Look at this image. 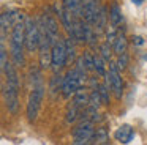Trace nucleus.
Masks as SVG:
<instances>
[{"instance_id": "nucleus-1", "label": "nucleus", "mask_w": 147, "mask_h": 145, "mask_svg": "<svg viewBox=\"0 0 147 145\" xmlns=\"http://www.w3.org/2000/svg\"><path fill=\"white\" fill-rule=\"evenodd\" d=\"M18 66L14 63H8L2 76L5 77L3 82V99L8 112L11 115H18L19 112V76L16 71Z\"/></svg>"}, {"instance_id": "nucleus-2", "label": "nucleus", "mask_w": 147, "mask_h": 145, "mask_svg": "<svg viewBox=\"0 0 147 145\" xmlns=\"http://www.w3.org/2000/svg\"><path fill=\"white\" fill-rule=\"evenodd\" d=\"M24 49H26V21H21L11 27V36H10L11 60L18 68L26 65Z\"/></svg>"}, {"instance_id": "nucleus-3", "label": "nucleus", "mask_w": 147, "mask_h": 145, "mask_svg": "<svg viewBox=\"0 0 147 145\" xmlns=\"http://www.w3.org/2000/svg\"><path fill=\"white\" fill-rule=\"evenodd\" d=\"M45 91H46V88L43 84L32 87V91H30L29 99H27V109H26L27 120H29L30 123H33L38 118L40 109H41V103H43V99H45Z\"/></svg>"}, {"instance_id": "nucleus-4", "label": "nucleus", "mask_w": 147, "mask_h": 145, "mask_svg": "<svg viewBox=\"0 0 147 145\" xmlns=\"http://www.w3.org/2000/svg\"><path fill=\"white\" fill-rule=\"evenodd\" d=\"M71 134H73V144L74 145L93 144V136H95L93 122H90V120H81L79 125L73 128Z\"/></svg>"}, {"instance_id": "nucleus-5", "label": "nucleus", "mask_w": 147, "mask_h": 145, "mask_svg": "<svg viewBox=\"0 0 147 145\" xmlns=\"http://www.w3.org/2000/svg\"><path fill=\"white\" fill-rule=\"evenodd\" d=\"M120 72L122 71L117 68V63L111 62V63H109L108 74L105 76V82L109 85L112 95H114L115 99H119V101L122 99V95H123V81H122Z\"/></svg>"}, {"instance_id": "nucleus-6", "label": "nucleus", "mask_w": 147, "mask_h": 145, "mask_svg": "<svg viewBox=\"0 0 147 145\" xmlns=\"http://www.w3.org/2000/svg\"><path fill=\"white\" fill-rule=\"evenodd\" d=\"M40 46V27L38 21L32 17H26V50L33 54Z\"/></svg>"}, {"instance_id": "nucleus-7", "label": "nucleus", "mask_w": 147, "mask_h": 145, "mask_svg": "<svg viewBox=\"0 0 147 145\" xmlns=\"http://www.w3.org/2000/svg\"><path fill=\"white\" fill-rule=\"evenodd\" d=\"M68 58H67V47H65V40L52 44V63H51V69L52 72H60L62 69L67 66Z\"/></svg>"}, {"instance_id": "nucleus-8", "label": "nucleus", "mask_w": 147, "mask_h": 145, "mask_svg": "<svg viewBox=\"0 0 147 145\" xmlns=\"http://www.w3.org/2000/svg\"><path fill=\"white\" fill-rule=\"evenodd\" d=\"M100 8L96 0H81V17L86 22L95 25L96 19L100 14Z\"/></svg>"}, {"instance_id": "nucleus-9", "label": "nucleus", "mask_w": 147, "mask_h": 145, "mask_svg": "<svg viewBox=\"0 0 147 145\" xmlns=\"http://www.w3.org/2000/svg\"><path fill=\"white\" fill-rule=\"evenodd\" d=\"M41 21H43V24H45V28H46V32H48V35L51 36L52 43H57V41L60 40V38H59V22H57V19L54 17V14H52L49 9H46L41 16Z\"/></svg>"}, {"instance_id": "nucleus-10", "label": "nucleus", "mask_w": 147, "mask_h": 145, "mask_svg": "<svg viewBox=\"0 0 147 145\" xmlns=\"http://www.w3.org/2000/svg\"><path fill=\"white\" fill-rule=\"evenodd\" d=\"M133 137H134V129L130 125H122L114 132V139L120 144H130L133 140Z\"/></svg>"}, {"instance_id": "nucleus-11", "label": "nucleus", "mask_w": 147, "mask_h": 145, "mask_svg": "<svg viewBox=\"0 0 147 145\" xmlns=\"http://www.w3.org/2000/svg\"><path fill=\"white\" fill-rule=\"evenodd\" d=\"M108 21H109V13H108V8L106 6H101L100 8V14H98V19H96L95 25H93V28H95L96 35H105L106 28H108Z\"/></svg>"}, {"instance_id": "nucleus-12", "label": "nucleus", "mask_w": 147, "mask_h": 145, "mask_svg": "<svg viewBox=\"0 0 147 145\" xmlns=\"http://www.w3.org/2000/svg\"><path fill=\"white\" fill-rule=\"evenodd\" d=\"M123 21V16H122V8L119 6L117 2H112L111 3V8H109V22L111 25L119 28V25L122 24Z\"/></svg>"}, {"instance_id": "nucleus-13", "label": "nucleus", "mask_w": 147, "mask_h": 145, "mask_svg": "<svg viewBox=\"0 0 147 145\" xmlns=\"http://www.w3.org/2000/svg\"><path fill=\"white\" fill-rule=\"evenodd\" d=\"M112 49H114V54L117 57L122 55V54H125L128 50V40H127V36H125L123 33H119L117 35L114 44H112Z\"/></svg>"}, {"instance_id": "nucleus-14", "label": "nucleus", "mask_w": 147, "mask_h": 145, "mask_svg": "<svg viewBox=\"0 0 147 145\" xmlns=\"http://www.w3.org/2000/svg\"><path fill=\"white\" fill-rule=\"evenodd\" d=\"M89 99H90V93H87L84 87H81L79 90L73 95V103L78 104L82 110H84V107L89 106Z\"/></svg>"}, {"instance_id": "nucleus-15", "label": "nucleus", "mask_w": 147, "mask_h": 145, "mask_svg": "<svg viewBox=\"0 0 147 145\" xmlns=\"http://www.w3.org/2000/svg\"><path fill=\"white\" fill-rule=\"evenodd\" d=\"M62 81H63V77L60 76V72H54V76L49 81V95L52 98H55L57 93L62 90Z\"/></svg>"}, {"instance_id": "nucleus-16", "label": "nucleus", "mask_w": 147, "mask_h": 145, "mask_svg": "<svg viewBox=\"0 0 147 145\" xmlns=\"http://www.w3.org/2000/svg\"><path fill=\"white\" fill-rule=\"evenodd\" d=\"M62 5L73 14V17H81V0H62Z\"/></svg>"}, {"instance_id": "nucleus-17", "label": "nucleus", "mask_w": 147, "mask_h": 145, "mask_svg": "<svg viewBox=\"0 0 147 145\" xmlns=\"http://www.w3.org/2000/svg\"><path fill=\"white\" fill-rule=\"evenodd\" d=\"M81 107L78 106V104L71 103L70 106H68L67 109V117H65V122H67V125H71V123H74L78 118L81 117Z\"/></svg>"}, {"instance_id": "nucleus-18", "label": "nucleus", "mask_w": 147, "mask_h": 145, "mask_svg": "<svg viewBox=\"0 0 147 145\" xmlns=\"http://www.w3.org/2000/svg\"><path fill=\"white\" fill-rule=\"evenodd\" d=\"M93 144L98 145H106L109 144V132L105 126H100L95 129V136H93Z\"/></svg>"}, {"instance_id": "nucleus-19", "label": "nucleus", "mask_w": 147, "mask_h": 145, "mask_svg": "<svg viewBox=\"0 0 147 145\" xmlns=\"http://www.w3.org/2000/svg\"><path fill=\"white\" fill-rule=\"evenodd\" d=\"M76 41H74L73 36L65 38V47H67V58L68 63H71L74 58H76Z\"/></svg>"}, {"instance_id": "nucleus-20", "label": "nucleus", "mask_w": 147, "mask_h": 145, "mask_svg": "<svg viewBox=\"0 0 147 145\" xmlns=\"http://www.w3.org/2000/svg\"><path fill=\"white\" fill-rule=\"evenodd\" d=\"M106 60L103 58L101 55H98V54H95V72L100 76V77H105L106 74H108V71H106Z\"/></svg>"}, {"instance_id": "nucleus-21", "label": "nucleus", "mask_w": 147, "mask_h": 145, "mask_svg": "<svg viewBox=\"0 0 147 145\" xmlns=\"http://www.w3.org/2000/svg\"><path fill=\"white\" fill-rule=\"evenodd\" d=\"M98 91H100V96H101L103 106H109V104H111V96H109V93H111V88H109V85L106 84V82H105V84H100Z\"/></svg>"}, {"instance_id": "nucleus-22", "label": "nucleus", "mask_w": 147, "mask_h": 145, "mask_svg": "<svg viewBox=\"0 0 147 145\" xmlns=\"http://www.w3.org/2000/svg\"><path fill=\"white\" fill-rule=\"evenodd\" d=\"M89 106L95 107V109H100V107L103 106V101H101V96H100V91H98V88H93V90L90 91Z\"/></svg>"}, {"instance_id": "nucleus-23", "label": "nucleus", "mask_w": 147, "mask_h": 145, "mask_svg": "<svg viewBox=\"0 0 147 145\" xmlns=\"http://www.w3.org/2000/svg\"><path fill=\"white\" fill-rule=\"evenodd\" d=\"M112 50H114V49H111V44L106 43V41L100 46V55L106 60V63H111L112 62Z\"/></svg>"}, {"instance_id": "nucleus-24", "label": "nucleus", "mask_w": 147, "mask_h": 145, "mask_svg": "<svg viewBox=\"0 0 147 145\" xmlns=\"http://www.w3.org/2000/svg\"><path fill=\"white\" fill-rule=\"evenodd\" d=\"M0 43H2V46H0V66H2V72H3L10 62H8V57H7V46H5L3 41H0Z\"/></svg>"}, {"instance_id": "nucleus-25", "label": "nucleus", "mask_w": 147, "mask_h": 145, "mask_svg": "<svg viewBox=\"0 0 147 145\" xmlns=\"http://www.w3.org/2000/svg\"><path fill=\"white\" fill-rule=\"evenodd\" d=\"M128 62H130V60H128V54L125 52V54H122V55H119V58H117V68L120 69V71H125V69L128 68Z\"/></svg>"}, {"instance_id": "nucleus-26", "label": "nucleus", "mask_w": 147, "mask_h": 145, "mask_svg": "<svg viewBox=\"0 0 147 145\" xmlns=\"http://www.w3.org/2000/svg\"><path fill=\"white\" fill-rule=\"evenodd\" d=\"M131 41H133V44H136V46H142L144 44V38L139 36V35H133V36H131Z\"/></svg>"}, {"instance_id": "nucleus-27", "label": "nucleus", "mask_w": 147, "mask_h": 145, "mask_svg": "<svg viewBox=\"0 0 147 145\" xmlns=\"http://www.w3.org/2000/svg\"><path fill=\"white\" fill-rule=\"evenodd\" d=\"M89 87L92 88V90H93V88H98L100 87L98 79H96V77H89Z\"/></svg>"}, {"instance_id": "nucleus-28", "label": "nucleus", "mask_w": 147, "mask_h": 145, "mask_svg": "<svg viewBox=\"0 0 147 145\" xmlns=\"http://www.w3.org/2000/svg\"><path fill=\"white\" fill-rule=\"evenodd\" d=\"M131 2H133L134 5H138V6H139V5H142V2H144V0H131Z\"/></svg>"}, {"instance_id": "nucleus-29", "label": "nucleus", "mask_w": 147, "mask_h": 145, "mask_svg": "<svg viewBox=\"0 0 147 145\" xmlns=\"http://www.w3.org/2000/svg\"><path fill=\"white\" fill-rule=\"evenodd\" d=\"M144 60H146V62H147V54H146V55H144Z\"/></svg>"}]
</instances>
